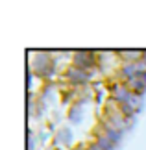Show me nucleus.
<instances>
[{
    "mask_svg": "<svg viewBox=\"0 0 146 150\" xmlns=\"http://www.w3.org/2000/svg\"><path fill=\"white\" fill-rule=\"evenodd\" d=\"M95 65V56L89 52H76L72 57V67H78L81 71H87Z\"/></svg>",
    "mask_w": 146,
    "mask_h": 150,
    "instance_id": "obj_1",
    "label": "nucleus"
},
{
    "mask_svg": "<svg viewBox=\"0 0 146 150\" xmlns=\"http://www.w3.org/2000/svg\"><path fill=\"white\" fill-rule=\"evenodd\" d=\"M67 78L71 80V82H76V83H85L87 78H89V74H87V71H81V69L71 65V69L67 71Z\"/></svg>",
    "mask_w": 146,
    "mask_h": 150,
    "instance_id": "obj_2",
    "label": "nucleus"
},
{
    "mask_svg": "<svg viewBox=\"0 0 146 150\" xmlns=\"http://www.w3.org/2000/svg\"><path fill=\"white\" fill-rule=\"evenodd\" d=\"M96 145H98V146H100L102 150H113V148H115V143H113V141H111V139H109V137H107V135H102V137H100V139H98V141H96Z\"/></svg>",
    "mask_w": 146,
    "mask_h": 150,
    "instance_id": "obj_3",
    "label": "nucleus"
}]
</instances>
